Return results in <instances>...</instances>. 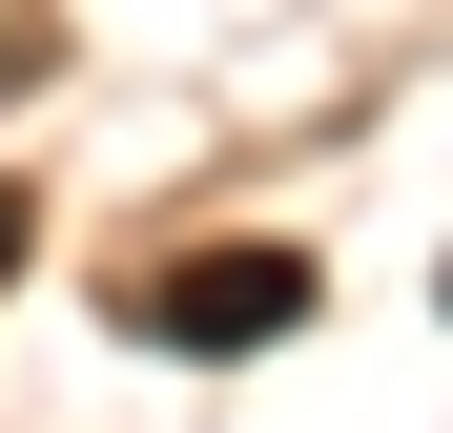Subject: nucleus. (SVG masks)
<instances>
[{
    "label": "nucleus",
    "instance_id": "nucleus-2",
    "mask_svg": "<svg viewBox=\"0 0 453 433\" xmlns=\"http://www.w3.org/2000/svg\"><path fill=\"white\" fill-rule=\"evenodd\" d=\"M21 228H42V206H21V186H0V268H21Z\"/></svg>",
    "mask_w": 453,
    "mask_h": 433
},
{
    "label": "nucleus",
    "instance_id": "nucleus-1",
    "mask_svg": "<svg viewBox=\"0 0 453 433\" xmlns=\"http://www.w3.org/2000/svg\"><path fill=\"white\" fill-rule=\"evenodd\" d=\"M288 310H310V248H186L124 289V330H165V351H268Z\"/></svg>",
    "mask_w": 453,
    "mask_h": 433
}]
</instances>
